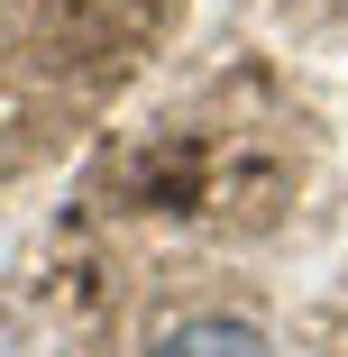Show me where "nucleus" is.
Here are the masks:
<instances>
[{
  "label": "nucleus",
  "instance_id": "obj_1",
  "mask_svg": "<svg viewBox=\"0 0 348 357\" xmlns=\"http://www.w3.org/2000/svg\"><path fill=\"white\" fill-rule=\"evenodd\" d=\"M147 357H275L266 348V330L257 321H229V312H192V321H174Z\"/></svg>",
  "mask_w": 348,
  "mask_h": 357
}]
</instances>
